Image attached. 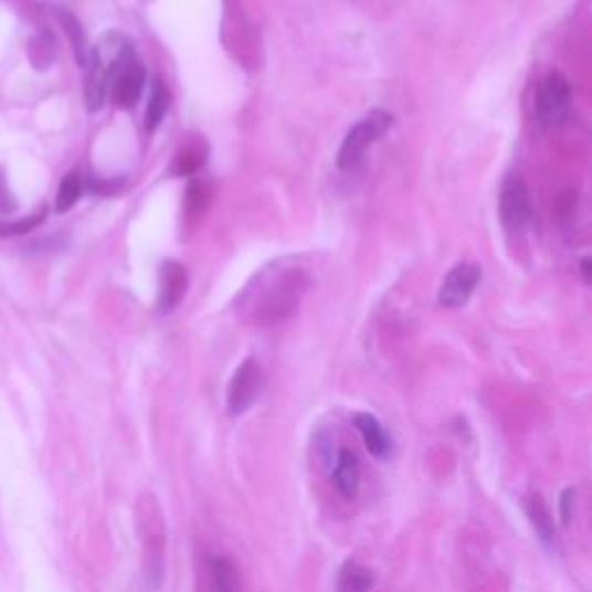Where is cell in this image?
<instances>
[{
  "instance_id": "6da1fadb",
  "label": "cell",
  "mask_w": 592,
  "mask_h": 592,
  "mask_svg": "<svg viewBox=\"0 0 592 592\" xmlns=\"http://www.w3.org/2000/svg\"><path fill=\"white\" fill-rule=\"evenodd\" d=\"M257 285H249L243 294V310L253 323L262 327H274L287 319L306 292L308 281L299 268L274 266L260 274Z\"/></svg>"
},
{
  "instance_id": "7a4b0ae2",
  "label": "cell",
  "mask_w": 592,
  "mask_h": 592,
  "mask_svg": "<svg viewBox=\"0 0 592 592\" xmlns=\"http://www.w3.org/2000/svg\"><path fill=\"white\" fill-rule=\"evenodd\" d=\"M572 112V86L564 74L551 72L539 82L535 95V118L541 128L562 126Z\"/></svg>"
},
{
  "instance_id": "3957f363",
  "label": "cell",
  "mask_w": 592,
  "mask_h": 592,
  "mask_svg": "<svg viewBox=\"0 0 592 592\" xmlns=\"http://www.w3.org/2000/svg\"><path fill=\"white\" fill-rule=\"evenodd\" d=\"M144 88H146V72L137 61L133 46L126 44V49L118 54V59L109 70V93L118 107L128 109L139 103Z\"/></svg>"
},
{
  "instance_id": "277c9868",
  "label": "cell",
  "mask_w": 592,
  "mask_h": 592,
  "mask_svg": "<svg viewBox=\"0 0 592 592\" xmlns=\"http://www.w3.org/2000/svg\"><path fill=\"white\" fill-rule=\"evenodd\" d=\"M391 114L382 112V109H373L370 114H366L357 126L348 133V137L342 139V146L338 151V167L340 169H352L363 154L368 151L370 146H373L389 128H391Z\"/></svg>"
},
{
  "instance_id": "5b68a950",
  "label": "cell",
  "mask_w": 592,
  "mask_h": 592,
  "mask_svg": "<svg viewBox=\"0 0 592 592\" xmlns=\"http://www.w3.org/2000/svg\"><path fill=\"white\" fill-rule=\"evenodd\" d=\"M264 389V370L255 359H245L230 382L228 389V410L232 414L249 412L255 401L262 397Z\"/></svg>"
},
{
  "instance_id": "8992f818",
  "label": "cell",
  "mask_w": 592,
  "mask_h": 592,
  "mask_svg": "<svg viewBox=\"0 0 592 592\" xmlns=\"http://www.w3.org/2000/svg\"><path fill=\"white\" fill-rule=\"evenodd\" d=\"M500 218L511 234H524L532 222L530 190L524 179L511 177L500 192Z\"/></svg>"
},
{
  "instance_id": "52a82bcc",
  "label": "cell",
  "mask_w": 592,
  "mask_h": 592,
  "mask_svg": "<svg viewBox=\"0 0 592 592\" xmlns=\"http://www.w3.org/2000/svg\"><path fill=\"white\" fill-rule=\"evenodd\" d=\"M482 281V268L477 264H456L447 278H444L442 287H440V306L444 308H461L467 304V299H471L473 292L477 289Z\"/></svg>"
},
{
  "instance_id": "ba28073f",
  "label": "cell",
  "mask_w": 592,
  "mask_h": 592,
  "mask_svg": "<svg viewBox=\"0 0 592 592\" xmlns=\"http://www.w3.org/2000/svg\"><path fill=\"white\" fill-rule=\"evenodd\" d=\"M352 424L359 431V435H361L370 456H376V458H387L389 456L391 437L387 435V431L380 424L378 416H373L370 412H355L352 414Z\"/></svg>"
},
{
  "instance_id": "9c48e42d",
  "label": "cell",
  "mask_w": 592,
  "mask_h": 592,
  "mask_svg": "<svg viewBox=\"0 0 592 592\" xmlns=\"http://www.w3.org/2000/svg\"><path fill=\"white\" fill-rule=\"evenodd\" d=\"M331 479L345 500H352L357 496L359 484H361V465H359V458L355 452H350V450L338 452V456L334 461Z\"/></svg>"
},
{
  "instance_id": "30bf717a",
  "label": "cell",
  "mask_w": 592,
  "mask_h": 592,
  "mask_svg": "<svg viewBox=\"0 0 592 592\" xmlns=\"http://www.w3.org/2000/svg\"><path fill=\"white\" fill-rule=\"evenodd\" d=\"M524 507H526V514L530 518V524H532L537 537L541 539V545L549 547L551 551H558L560 545H558V535H556L553 514L547 507V503L541 500V496H537V493H530V496H526Z\"/></svg>"
},
{
  "instance_id": "8fae6325",
  "label": "cell",
  "mask_w": 592,
  "mask_h": 592,
  "mask_svg": "<svg viewBox=\"0 0 592 592\" xmlns=\"http://www.w3.org/2000/svg\"><path fill=\"white\" fill-rule=\"evenodd\" d=\"M186 289H188L186 268L177 262H167L162 266V278H160V302H158L160 310L162 313L175 310L181 304Z\"/></svg>"
},
{
  "instance_id": "7c38bea8",
  "label": "cell",
  "mask_w": 592,
  "mask_h": 592,
  "mask_svg": "<svg viewBox=\"0 0 592 592\" xmlns=\"http://www.w3.org/2000/svg\"><path fill=\"white\" fill-rule=\"evenodd\" d=\"M209 577H211V592H243L236 564L225 556H213L209 560Z\"/></svg>"
},
{
  "instance_id": "4fadbf2b",
  "label": "cell",
  "mask_w": 592,
  "mask_h": 592,
  "mask_svg": "<svg viewBox=\"0 0 592 592\" xmlns=\"http://www.w3.org/2000/svg\"><path fill=\"white\" fill-rule=\"evenodd\" d=\"M373 583H376V577L368 570V567H363L357 560H348L340 567L336 588L338 592H370L373 590Z\"/></svg>"
},
{
  "instance_id": "5bb4252c",
  "label": "cell",
  "mask_w": 592,
  "mask_h": 592,
  "mask_svg": "<svg viewBox=\"0 0 592 592\" xmlns=\"http://www.w3.org/2000/svg\"><path fill=\"white\" fill-rule=\"evenodd\" d=\"M56 14H59V21L63 23L65 33L70 35V42L74 44V52H77L80 63L86 67V65H88V59H91V49H93V46H88L86 35H84V29L80 27L77 17L70 14L65 8H59V12H56Z\"/></svg>"
},
{
  "instance_id": "9a60e30c",
  "label": "cell",
  "mask_w": 592,
  "mask_h": 592,
  "mask_svg": "<svg viewBox=\"0 0 592 592\" xmlns=\"http://www.w3.org/2000/svg\"><path fill=\"white\" fill-rule=\"evenodd\" d=\"M167 109H169V93L162 86V82L156 80L151 84V95H148V107H146V130L148 133H154L160 126Z\"/></svg>"
},
{
  "instance_id": "2e32d148",
  "label": "cell",
  "mask_w": 592,
  "mask_h": 592,
  "mask_svg": "<svg viewBox=\"0 0 592 592\" xmlns=\"http://www.w3.org/2000/svg\"><path fill=\"white\" fill-rule=\"evenodd\" d=\"M82 192H84L82 177L77 175V171H70V175L61 181V188H59V194H56V209H59V213H65L74 204H77Z\"/></svg>"
},
{
  "instance_id": "e0dca14e",
  "label": "cell",
  "mask_w": 592,
  "mask_h": 592,
  "mask_svg": "<svg viewBox=\"0 0 592 592\" xmlns=\"http://www.w3.org/2000/svg\"><path fill=\"white\" fill-rule=\"evenodd\" d=\"M202 165H204V154L197 151V148H186V151L177 160V171L181 177H190Z\"/></svg>"
},
{
  "instance_id": "ac0fdd59",
  "label": "cell",
  "mask_w": 592,
  "mask_h": 592,
  "mask_svg": "<svg viewBox=\"0 0 592 592\" xmlns=\"http://www.w3.org/2000/svg\"><path fill=\"white\" fill-rule=\"evenodd\" d=\"M574 500H577V490L574 488H564L562 496H560V518H562L564 526H570V521H572Z\"/></svg>"
},
{
  "instance_id": "d6986e66",
  "label": "cell",
  "mask_w": 592,
  "mask_h": 592,
  "mask_svg": "<svg viewBox=\"0 0 592 592\" xmlns=\"http://www.w3.org/2000/svg\"><path fill=\"white\" fill-rule=\"evenodd\" d=\"M10 209V190L6 186V179L0 177V211H8Z\"/></svg>"
},
{
  "instance_id": "ffe728a7",
  "label": "cell",
  "mask_w": 592,
  "mask_h": 592,
  "mask_svg": "<svg viewBox=\"0 0 592 592\" xmlns=\"http://www.w3.org/2000/svg\"><path fill=\"white\" fill-rule=\"evenodd\" d=\"M590 266H592V264H590V260L585 257V260H583V264H581V271H583V281H585V283H590Z\"/></svg>"
}]
</instances>
